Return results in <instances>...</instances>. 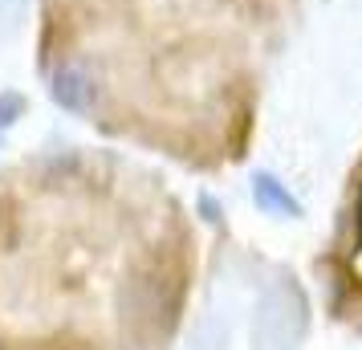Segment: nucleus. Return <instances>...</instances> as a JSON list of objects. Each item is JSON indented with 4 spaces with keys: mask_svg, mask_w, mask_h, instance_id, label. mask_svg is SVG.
<instances>
[{
    "mask_svg": "<svg viewBox=\"0 0 362 350\" xmlns=\"http://www.w3.org/2000/svg\"><path fill=\"white\" fill-rule=\"evenodd\" d=\"M49 94L74 115H90L98 102V86L82 62H62V66L49 69Z\"/></svg>",
    "mask_w": 362,
    "mask_h": 350,
    "instance_id": "1",
    "label": "nucleus"
},
{
    "mask_svg": "<svg viewBox=\"0 0 362 350\" xmlns=\"http://www.w3.org/2000/svg\"><path fill=\"white\" fill-rule=\"evenodd\" d=\"M257 196H261L269 208H285V212H293V200H289V196H285L273 180H261V184H257Z\"/></svg>",
    "mask_w": 362,
    "mask_h": 350,
    "instance_id": "2",
    "label": "nucleus"
}]
</instances>
